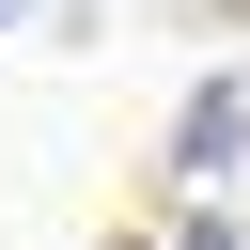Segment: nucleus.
I'll use <instances>...</instances> for the list:
<instances>
[{
	"mask_svg": "<svg viewBox=\"0 0 250 250\" xmlns=\"http://www.w3.org/2000/svg\"><path fill=\"white\" fill-rule=\"evenodd\" d=\"M172 172H188V188H219V172H250V94H234V78H219V94H203V109L172 125Z\"/></svg>",
	"mask_w": 250,
	"mask_h": 250,
	"instance_id": "nucleus-1",
	"label": "nucleus"
},
{
	"mask_svg": "<svg viewBox=\"0 0 250 250\" xmlns=\"http://www.w3.org/2000/svg\"><path fill=\"white\" fill-rule=\"evenodd\" d=\"M203 250H250V234H203Z\"/></svg>",
	"mask_w": 250,
	"mask_h": 250,
	"instance_id": "nucleus-2",
	"label": "nucleus"
},
{
	"mask_svg": "<svg viewBox=\"0 0 250 250\" xmlns=\"http://www.w3.org/2000/svg\"><path fill=\"white\" fill-rule=\"evenodd\" d=\"M0 16H16V0H0Z\"/></svg>",
	"mask_w": 250,
	"mask_h": 250,
	"instance_id": "nucleus-3",
	"label": "nucleus"
}]
</instances>
